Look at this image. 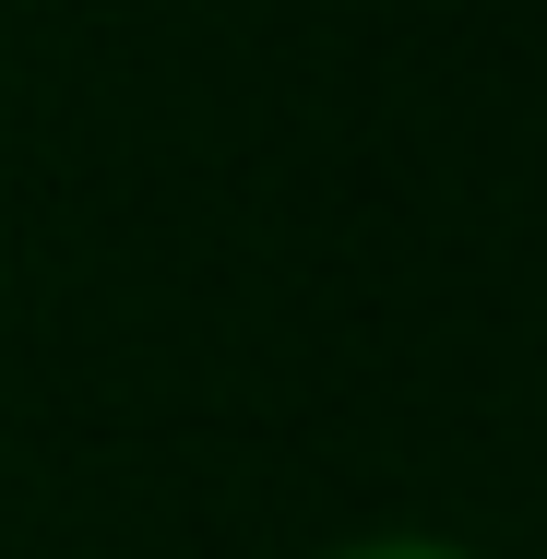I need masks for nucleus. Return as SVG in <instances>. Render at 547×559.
<instances>
[{
    "mask_svg": "<svg viewBox=\"0 0 547 559\" xmlns=\"http://www.w3.org/2000/svg\"><path fill=\"white\" fill-rule=\"evenodd\" d=\"M333 559H476V548H440V536H357V548H333Z\"/></svg>",
    "mask_w": 547,
    "mask_h": 559,
    "instance_id": "f257e3e1",
    "label": "nucleus"
}]
</instances>
